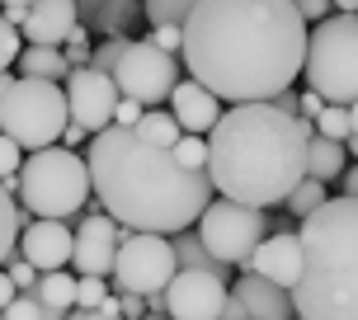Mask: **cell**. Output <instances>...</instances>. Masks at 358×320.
<instances>
[{"instance_id": "1", "label": "cell", "mask_w": 358, "mask_h": 320, "mask_svg": "<svg viewBox=\"0 0 358 320\" xmlns=\"http://www.w3.org/2000/svg\"><path fill=\"white\" fill-rule=\"evenodd\" d=\"M179 29V61L227 104H259L292 89L311 38L292 0H198Z\"/></svg>"}, {"instance_id": "2", "label": "cell", "mask_w": 358, "mask_h": 320, "mask_svg": "<svg viewBox=\"0 0 358 320\" xmlns=\"http://www.w3.org/2000/svg\"><path fill=\"white\" fill-rule=\"evenodd\" d=\"M85 165H90V189L99 194V208L127 231H156V235L189 231L198 212L213 203L208 170H184L170 156V146L142 142L132 127L94 132Z\"/></svg>"}, {"instance_id": "3", "label": "cell", "mask_w": 358, "mask_h": 320, "mask_svg": "<svg viewBox=\"0 0 358 320\" xmlns=\"http://www.w3.org/2000/svg\"><path fill=\"white\" fill-rule=\"evenodd\" d=\"M306 142L311 123L297 113H278L268 99L222 108L208 132L213 194L250 208H283V198L306 175Z\"/></svg>"}, {"instance_id": "4", "label": "cell", "mask_w": 358, "mask_h": 320, "mask_svg": "<svg viewBox=\"0 0 358 320\" xmlns=\"http://www.w3.org/2000/svg\"><path fill=\"white\" fill-rule=\"evenodd\" d=\"M302 273L292 283L297 320H358V198H330L297 226Z\"/></svg>"}, {"instance_id": "5", "label": "cell", "mask_w": 358, "mask_h": 320, "mask_svg": "<svg viewBox=\"0 0 358 320\" xmlns=\"http://www.w3.org/2000/svg\"><path fill=\"white\" fill-rule=\"evenodd\" d=\"M90 189V165L80 151H66V146H43V151H29L24 165H19V189L15 198L29 208L34 217H57L66 221L85 208Z\"/></svg>"}, {"instance_id": "6", "label": "cell", "mask_w": 358, "mask_h": 320, "mask_svg": "<svg viewBox=\"0 0 358 320\" xmlns=\"http://www.w3.org/2000/svg\"><path fill=\"white\" fill-rule=\"evenodd\" d=\"M302 75L325 104H354L358 99V10L325 15L311 29Z\"/></svg>"}, {"instance_id": "7", "label": "cell", "mask_w": 358, "mask_h": 320, "mask_svg": "<svg viewBox=\"0 0 358 320\" xmlns=\"http://www.w3.org/2000/svg\"><path fill=\"white\" fill-rule=\"evenodd\" d=\"M66 89L57 80H38V75H15L10 94L0 99V132L19 142L24 151H43L57 146L66 132Z\"/></svg>"}, {"instance_id": "8", "label": "cell", "mask_w": 358, "mask_h": 320, "mask_svg": "<svg viewBox=\"0 0 358 320\" xmlns=\"http://www.w3.org/2000/svg\"><path fill=\"white\" fill-rule=\"evenodd\" d=\"M198 240L213 249L222 264L245 268V259L255 254V245L268 235V208H250V203H231V198H213L198 212Z\"/></svg>"}, {"instance_id": "9", "label": "cell", "mask_w": 358, "mask_h": 320, "mask_svg": "<svg viewBox=\"0 0 358 320\" xmlns=\"http://www.w3.org/2000/svg\"><path fill=\"white\" fill-rule=\"evenodd\" d=\"M179 273V259H175V245L170 235H156V231H123L118 240V254H113V283L118 292H137V297H156L165 292V283Z\"/></svg>"}, {"instance_id": "10", "label": "cell", "mask_w": 358, "mask_h": 320, "mask_svg": "<svg viewBox=\"0 0 358 320\" xmlns=\"http://www.w3.org/2000/svg\"><path fill=\"white\" fill-rule=\"evenodd\" d=\"M179 80H184V75H179V57L161 52V48L146 43V38H132L123 48V57H118V66H113L118 94H123V99H137L142 108H161Z\"/></svg>"}, {"instance_id": "11", "label": "cell", "mask_w": 358, "mask_h": 320, "mask_svg": "<svg viewBox=\"0 0 358 320\" xmlns=\"http://www.w3.org/2000/svg\"><path fill=\"white\" fill-rule=\"evenodd\" d=\"M62 89H66V118H71L85 137L113 127V108H118V85H113V75L94 71V66H71V75H66Z\"/></svg>"}, {"instance_id": "12", "label": "cell", "mask_w": 358, "mask_h": 320, "mask_svg": "<svg viewBox=\"0 0 358 320\" xmlns=\"http://www.w3.org/2000/svg\"><path fill=\"white\" fill-rule=\"evenodd\" d=\"M231 287L222 283L217 273H198V268H179L175 278L165 283L161 302H165V320H217L222 302Z\"/></svg>"}, {"instance_id": "13", "label": "cell", "mask_w": 358, "mask_h": 320, "mask_svg": "<svg viewBox=\"0 0 358 320\" xmlns=\"http://www.w3.org/2000/svg\"><path fill=\"white\" fill-rule=\"evenodd\" d=\"M127 226H118L108 212H85V221L76 226V245H71V268L90 273V278H108L113 273V254Z\"/></svg>"}, {"instance_id": "14", "label": "cell", "mask_w": 358, "mask_h": 320, "mask_svg": "<svg viewBox=\"0 0 358 320\" xmlns=\"http://www.w3.org/2000/svg\"><path fill=\"white\" fill-rule=\"evenodd\" d=\"M71 245L76 231L57 217H34L24 231H19V254L38 268V273H57V268H71Z\"/></svg>"}, {"instance_id": "15", "label": "cell", "mask_w": 358, "mask_h": 320, "mask_svg": "<svg viewBox=\"0 0 358 320\" xmlns=\"http://www.w3.org/2000/svg\"><path fill=\"white\" fill-rule=\"evenodd\" d=\"M245 273H259V278H268L273 287H287V292H292L297 273H302V240H297V231L264 235V240L255 245V254L245 259Z\"/></svg>"}, {"instance_id": "16", "label": "cell", "mask_w": 358, "mask_h": 320, "mask_svg": "<svg viewBox=\"0 0 358 320\" xmlns=\"http://www.w3.org/2000/svg\"><path fill=\"white\" fill-rule=\"evenodd\" d=\"M170 113H175L179 132H194V137H208L213 132V123L222 118V99H217L208 85H198L194 75L189 80H179L175 89H170Z\"/></svg>"}, {"instance_id": "17", "label": "cell", "mask_w": 358, "mask_h": 320, "mask_svg": "<svg viewBox=\"0 0 358 320\" xmlns=\"http://www.w3.org/2000/svg\"><path fill=\"white\" fill-rule=\"evenodd\" d=\"M76 24H80V19H76V0H34L29 15H24V24H19V34H24V43L62 48V43L71 38Z\"/></svg>"}, {"instance_id": "18", "label": "cell", "mask_w": 358, "mask_h": 320, "mask_svg": "<svg viewBox=\"0 0 358 320\" xmlns=\"http://www.w3.org/2000/svg\"><path fill=\"white\" fill-rule=\"evenodd\" d=\"M231 297L245 306V316L250 320H297L292 316V297H287V287H273L268 278L259 273H241L231 287Z\"/></svg>"}, {"instance_id": "19", "label": "cell", "mask_w": 358, "mask_h": 320, "mask_svg": "<svg viewBox=\"0 0 358 320\" xmlns=\"http://www.w3.org/2000/svg\"><path fill=\"white\" fill-rule=\"evenodd\" d=\"M344 170H349L344 142H330V137H321V132H311V142H306V175L321 179V184H335Z\"/></svg>"}, {"instance_id": "20", "label": "cell", "mask_w": 358, "mask_h": 320, "mask_svg": "<svg viewBox=\"0 0 358 320\" xmlns=\"http://www.w3.org/2000/svg\"><path fill=\"white\" fill-rule=\"evenodd\" d=\"M19 71L24 75H38V80H66L71 75V61H66V52L62 48H43V43H24V52L15 57Z\"/></svg>"}, {"instance_id": "21", "label": "cell", "mask_w": 358, "mask_h": 320, "mask_svg": "<svg viewBox=\"0 0 358 320\" xmlns=\"http://www.w3.org/2000/svg\"><path fill=\"white\" fill-rule=\"evenodd\" d=\"M170 245H175V259L179 268H198V273H217L222 283H227V273H231V264H222L213 249L198 240V231H175L170 235Z\"/></svg>"}, {"instance_id": "22", "label": "cell", "mask_w": 358, "mask_h": 320, "mask_svg": "<svg viewBox=\"0 0 358 320\" xmlns=\"http://www.w3.org/2000/svg\"><path fill=\"white\" fill-rule=\"evenodd\" d=\"M34 297L43 306H52V311H71V306H76V273H66V268H57V273H38Z\"/></svg>"}, {"instance_id": "23", "label": "cell", "mask_w": 358, "mask_h": 320, "mask_svg": "<svg viewBox=\"0 0 358 320\" xmlns=\"http://www.w3.org/2000/svg\"><path fill=\"white\" fill-rule=\"evenodd\" d=\"M132 132L142 137V142H151V146H175L184 132H179V123H175V113H161V108H146L142 118L132 123Z\"/></svg>"}, {"instance_id": "24", "label": "cell", "mask_w": 358, "mask_h": 320, "mask_svg": "<svg viewBox=\"0 0 358 320\" xmlns=\"http://www.w3.org/2000/svg\"><path fill=\"white\" fill-rule=\"evenodd\" d=\"M321 203H330V189H325L321 179H311V175H302V179H297V189L283 198V208L297 217V221H302V217H311Z\"/></svg>"}, {"instance_id": "25", "label": "cell", "mask_w": 358, "mask_h": 320, "mask_svg": "<svg viewBox=\"0 0 358 320\" xmlns=\"http://www.w3.org/2000/svg\"><path fill=\"white\" fill-rule=\"evenodd\" d=\"M0 316H5V320H62L66 311H52V306H43L34 292H15V302L5 306Z\"/></svg>"}, {"instance_id": "26", "label": "cell", "mask_w": 358, "mask_h": 320, "mask_svg": "<svg viewBox=\"0 0 358 320\" xmlns=\"http://www.w3.org/2000/svg\"><path fill=\"white\" fill-rule=\"evenodd\" d=\"M15 194H10V189H5V184H0V264H5V259H10V249L19 245V226H15Z\"/></svg>"}, {"instance_id": "27", "label": "cell", "mask_w": 358, "mask_h": 320, "mask_svg": "<svg viewBox=\"0 0 358 320\" xmlns=\"http://www.w3.org/2000/svg\"><path fill=\"white\" fill-rule=\"evenodd\" d=\"M198 0H142V15L151 24H184Z\"/></svg>"}, {"instance_id": "28", "label": "cell", "mask_w": 358, "mask_h": 320, "mask_svg": "<svg viewBox=\"0 0 358 320\" xmlns=\"http://www.w3.org/2000/svg\"><path fill=\"white\" fill-rule=\"evenodd\" d=\"M170 156H175L184 170H208V137H194V132H184V137L170 146Z\"/></svg>"}, {"instance_id": "29", "label": "cell", "mask_w": 358, "mask_h": 320, "mask_svg": "<svg viewBox=\"0 0 358 320\" xmlns=\"http://www.w3.org/2000/svg\"><path fill=\"white\" fill-rule=\"evenodd\" d=\"M316 132L330 137V142H344L349 137V104H325L316 113Z\"/></svg>"}, {"instance_id": "30", "label": "cell", "mask_w": 358, "mask_h": 320, "mask_svg": "<svg viewBox=\"0 0 358 320\" xmlns=\"http://www.w3.org/2000/svg\"><path fill=\"white\" fill-rule=\"evenodd\" d=\"M19 165H24V146L10 142V137L0 132V184H5L10 194L19 189Z\"/></svg>"}, {"instance_id": "31", "label": "cell", "mask_w": 358, "mask_h": 320, "mask_svg": "<svg viewBox=\"0 0 358 320\" xmlns=\"http://www.w3.org/2000/svg\"><path fill=\"white\" fill-rule=\"evenodd\" d=\"M127 43H132V38H104V43H99V48H90V66H94V71H104V75H113V66H118V57H123V48Z\"/></svg>"}, {"instance_id": "32", "label": "cell", "mask_w": 358, "mask_h": 320, "mask_svg": "<svg viewBox=\"0 0 358 320\" xmlns=\"http://www.w3.org/2000/svg\"><path fill=\"white\" fill-rule=\"evenodd\" d=\"M19 52H24V34H19L15 24H10V19L0 15V71H10Z\"/></svg>"}, {"instance_id": "33", "label": "cell", "mask_w": 358, "mask_h": 320, "mask_svg": "<svg viewBox=\"0 0 358 320\" xmlns=\"http://www.w3.org/2000/svg\"><path fill=\"white\" fill-rule=\"evenodd\" d=\"M104 297H108L104 278H90V273H80V278H76V306H80V311H94Z\"/></svg>"}, {"instance_id": "34", "label": "cell", "mask_w": 358, "mask_h": 320, "mask_svg": "<svg viewBox=\"0 0 358 320\" xmlns=\"http://www.w3.org/2000/svg\"><path fill=\"white\" fill-rule=\"evenodd\" d=\"M5 273H10V283L19 287V292H34V283H38V268L29 264V259H24V254H19V249H10V259H5Z\"/></svg>"}, {"instance_id": "35", "label": "cell", "mask_w": 358, "mask_h": 320, "mask_svg": "<svg viewBox=\"0 0 358 320\" xmlns=\"http://www.w3.org/2000/svg\"><path fill=\"white\" fill-rule=\"evenodd\" d=\"M146 43H156L161 52L179 57V48H184V29H179V24H151V38H146Z\"/></svg>"}, {"instance_id": "36", "label": "cell", "mask_w": 358, "mask_h": 320, "mask_svg": "<svg viewBox=\"0 0 358 320\" xmlns=\"http://www.w3.org/2000/svg\"><path fill=\"white\" fill-rule=\"evenodd\" d=\"M146 108L137 104V99H123V94H118V108H113V127H132L137 123V118H142Z\"/></svg>"}, {"instance_id": "37", "label": "cell", "mask_w": 358, "mask_h": 320, "mask_svg": "<svg viewBox=\"0 0 358 320\" xmlns=\"http://www.w3.org/2000/svg\"><path fill=\"white\" fill-rule=\"evenodd\" d=\"M292 5H297V15H302L306 24H321V19L330 15V10H335L330 0H292Z\"/></svg>"}, {"instance_id": "38", "label": "cell", "mask_w": 358, "mask_h": 320, "mask_svg": "<svg viewBox=\"0 0 358 320\" xmlns=\"http://www.w3.org/2000/svg\"><path fill=\"white\" fill-rule=\"evenodd\" d=\"M325 108V99L316 94V89H306V94H297V118H306V123H316V113Z\"/></svg>"}, {"instance_id": "39", "label": "cell", "mask_w": 358, "mask_h": 320, "mask_svg": "<svg viewBox=\"0 0 358 320\" xmlns=\"http://www.w3.org/2000/svg\"><path fill=\"white\" fill-rule=\"evenodd\" d=\"M123 297V320H146V297H137V292H118Z\"/></svg>"}, {"instance_id": "40", "label": "cell", "mask_w": 358, "mask_h": 320, "mask_svg": "<svg viewBox=\"0 0 358 320\" xmlns=\"http://www.w3.org/2000/svg\"><path fill=\"white\" fill-rule=\"evenodd\" d=\"M217 320H245V306L236 302L231 292H227V302H222V311H217Z\"/></svg>"}, {"instance_id": "41", "label": "cell", "mask_w": 358, "mask_h": 320, "mask_svg": "<svg viewBox=\"0 0 358 320\" xmlns=\"http://www.w3.org/2000/svg\"><path fill=\"white\" fill-rule=\"evenodd\" d=\"M62 320H123V316H104L99 306H94V311H80V306H71V311H66Z\"/></svg>"}, {"instance_id": "42", "label": "cell", "mask_w": 358, "mask_h": 320, "mask_svg": "<svg viewBox=\"0 0 358 320\" xmlns=\"http://www.w3.org/2000/svg\"><path fill=\"white\" fill-rule=\"evenodd\" d=\"M15 292H19V287L10 283V273H5V268H0V311H5V306L15 302Z\"/></svg>"}, {"instance_id": "43", "label": "cell", "mask_w": 358, "mask_h": 320, "mask_svg": "<svg viewBox=\"0 0 358 320\" xmlns=\"http://www.w3.org/2000/svg\"><path fill=\"white\" fill-rule=\"evenodd\" d=\"M80 142H85V132H80L76 123H66V132H62V146H66V151H76Z\"/></svg>"}, {"instance_id": "44", "label": "cell", "mask_w": 358, "mask_h": 320, "mask_svg": "<svg viewBox=\"0 0 358 320\" xmlns=\"http://www.w3.org/2000/svg\"><path fill=\"white\" fill-rule=\"evenodd\" d=\"M344 198H358V165H354V170H344Z\"/></svg>"}, {"instance_id": "45", "label": "cell", "mask_w": 358, "mask_h": 320, "mask_svg": "<svg viewBox=\"0 0 358 320\" xmlns=\"http://www.w3.org/2000/svg\"><path fill=\"white\" fill-rule=\"evenodd\" d=\"M99 311H104V316H123V297H104Z\"/></svg>"}, {"instance_id": "46", "label": "cell", "mask_w": 358, "mask_h": 320, "mask_svg": "<svg viewBox=\"0 0 358 320\" xmlns=\"http://www.w3.org/2000/svg\"><path fill=\"white\" fill-rule=\"evenodd\" d=\"M349 137H358V99L349 104Z\"/></svg>"}, {"instance_id": "47", "label": "cell", "mask_w": 358, "mask_h": 320, "mask_svg": "<svg viewBox=\"0 0 358 320\" xmlns=\"http://www.w3.org/2000/svg\"><path fill=\"white\" fill-rule=\"evenodd\" d=\"M10 85H15V75H10V71H0V99L10 94Z\"/></svg>"}, {"instance_id": "48", "label": "cell", "mask_w": 358, "mask_h": 320, "mask_svg": "<svg viewBox=\"0 0 358 320\" xmlns=\"http://www.w3.org/2000/svg\"><path fill=\"white\" fill-rule=\"evenodd\" d=\"M344 151H349V156L358 160V137H344Z\"/></svg>"}, {"instance_id": "49", "label": "cell", "mask_w": 358, "mask_h": 320, "mask_svg": "<svg viewBox=\"0 0 358 320\" xmlns=\"http://www.w3.org/2000/svg\"><path fill=\"white\" fill-rule=\"evenodd\" d=\"M335 10H358V0H330Z\"/></svg>"}, {"instance_id": "50", "label": "cell", "mask_w": 358, "mask_h": 320, "mask_svg": "<svg viewBox=\"0 0 358 320\" xmlns=\"http://www.w3.org/2000/svg\"><path fill=\"white\" fill-rule=\"evenodd\" d=\"M5 5H34V0H0V10H5Z\"/></svg>"}, {"instance_id": "51", "label": "cell", "mask_w": 358, "mask_h": 320, "mask_svg": "<svg viewBox=\"0 0 358 320\" xmlns=\"http://www.w3.org/2000/svg\"><path fill=\"white\" fill-rule=\"evenodd\" d=\"M151 320H165V316H151Z\"/></svg>"}, {"instance_id": "52", "label": "cell", "mask_w": 358, "mask_h": 320, "mask_svg": "<svg viewBox=\"0 0 358 320\" xmlns=\"http://www.w3.org/2000/svg\"><path fill=\"white\" fill-rule=\"evenodd\" d=\"M245 320H250V316H245Z\"/></svg>"}, {"instance_id": "53", "label": "cell", "mask_w": 358, "mask_h": 320, "mask_svg": "<svg viewBox=\"0 0 358 320\" xmlns=\"http://www.w3.org/2000/svg\"><path fill=\"white\" fill-rule=\"evenodd\" d=\"M0 320H5V316H0Z\"/></svg>"}]
</instances>
